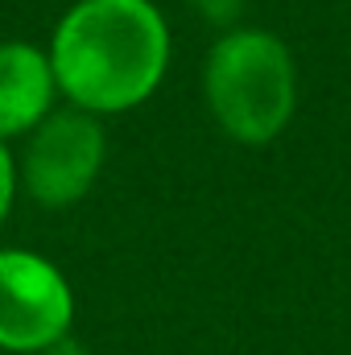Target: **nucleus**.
Instances as JSON below:
<instances>
[{"mask_svg":"<svg viewBox=\"0 0 351 355\" xmlns=\"http://www.w3.org/2000/svg\"><path fill=\"white\" fill-rule=\"evenodd\" d=\"M54 67L37 46L4 42L0 46V141L37 128L50 116L54 99Z\"/></svg>","mask_w":351,"mask_h":355,"instance_id":"39448f33","label":"nucleus"},{"mask_svg":"<svg viewBox=\"0 0 351 355\" xmlns=\"http://www.w3.org/2000/svg\"><path fill=\"white\" fill-rule=\"evenodd\" d=\"M207 21H215V25H232L240 12H244V4L248 0H190Z\"/></svg>","mask_w":351,"mask_h":355,"instance_id":"423d86ee","label":"nucleus"},{"mask_svg":"<svg viewBox=\"0 0 351 355\" xmlns=\"http://www.w3.org/2000/svg\"><path fill=\"white\" fill-rule=\"evenodd\" d=\"M103 153H108V141L91 112H83V107L54 112L33 128V137L25 145L21 182L33 194V202L71 207L99 178Z\"/></svg>","mask_w":351,"mask_h":355,"instance_id":"7ed1b4c3","label":"nucleus"},{"mask_svg":"<svg viewBox=\"0 0 351 355\" xmlns=\"http://www.w3.org/2000/svg\"><path fill=\"white\" fill-rule=\"evenodd\" d=\"M71 314V285L50 261L17 248L0 252V347L42 352L67 339Z\"/></svg>","mask_w":351,"mask_h":355,"instance_id":"20e7f679","label":"nucleus"},{"mask_svg":"<svg viewBox=\"0 0 351 355\" xmlns=\"http://www.w3.org/2000/svg\"><path fill=\"white\" fill-rule=\"evenodd\" d=\"M12 190H17V166H12V157H8V149L0 141V219L12 207Z\"/></svg>","mask_w":351,"mask_h":355,"instance_id":"0eeeda50","label":"nucleus"},{"mask_svg":"<svg viewBox=\"0 0 351 355\" xmlns=\"http://www.w3.org/2000/svg\"><path fill=\"white\" fill-rule=\"evenodd\" d=\"M33 355H87L75 339H58V343H50V347H42V352H33Z\"/></svg>","mask_w":351,"mask_h":355,"instance_id":"6e6552de","label":"nucleus"},{"mask_svg":"<svg viewBox=\"0 0 351 355\" xmlns=\"http://www.w3.org/2000/svg\"><path fill=\"white\" fill-rule=\"evenodd\" d=\"M170 62V29L153 0H79L54 33V83L83 112L149 99Z\"/></svg>","mask_w":351,"mask_h":355,"instance_id":"f257e3e1","label":"nucleus"},{"mask_svg":"<svg viewBox=\"0 0 351 355\" xmlns=\"http://www.w3.org/2000/svg\"><path fill=\"white\" fill-rule=\"evenodd\" d=\"M207 103L219 128L244 145L273 141L298 103L293 58L264 29H232L207 54Z\"/></svg>","mask_w":351,"mask_h":355,"instance_id":"f03ea898","label":"nucleus"}]
</instances>
